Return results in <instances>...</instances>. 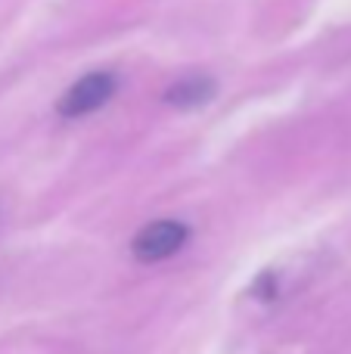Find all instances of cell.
Wrapping results in <instances>:
<instances>
[{
    "label": "cell",
    "mask_w": 351,
    "mask_h": 354,
    "mask_svg": "<svg viewBox=\"0 0 351 354\" xmlns=\"http://www.w3.org/2000/svg\"><path fill=\"white\" fill-rule=\"evenodd\" d=\"M118 81L112 72H91L84 78H78L59 100V115L62 118H81L97 112L99 106H106L115 93Z\"/></svg>",
    "instance_id": "cell-1"
},
{
    "label": "cell",
    "mask_w": 351,
    "mask_h": 354,
    "mask_svg": "<svg viewBox=\"0 0 351 354\" xmlns=\"http://www.w3.org/2000/svg\"><path fill=\"white\" fill-rule=\"evenodd\" d=\"M190 239V227L180 224V221H153L146 224L131 243V252H134L137 261H162V258L174 255L178 249H184V243Z\"/></svg>",
    "instance_id": "cell-2"
},
{
    "label": "cell",
    "mask_w": 351,
    "mask_h": 354,
    "mask_svg": "<svg viewBox=\"0 0 351 354\" xmlns=\"http://www.w3.org/2000/svg\"><path fill=\"white\" fill-rule=\"evenodd\" d=\"M218 84L205 75H190V78L174 81L165 91V103L174 106V109H196V106H205L211 97H215Z\"/></svg>",
    "instance_id": "cell-3"
}]
</instances>
